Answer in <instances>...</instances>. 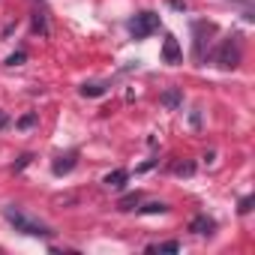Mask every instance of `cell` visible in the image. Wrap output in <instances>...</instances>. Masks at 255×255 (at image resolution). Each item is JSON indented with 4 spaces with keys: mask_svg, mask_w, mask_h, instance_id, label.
<instances>
[{
    "mask_svg": "<svg viewBox=\"0 0 255 255\" xmlns=\"http://www.w3.org/2000/svg\"><path fill=\"white\" fill-rule=\"evenodd\" d=\"M3 216H6V222H9L15 231H21V234H27V237H51V234H54L48 225H42L39 219H30V216L21 213L18 207H3Z\"/></svg>",
    "mask_w": 255,
    "mask_h": 255,
    "instance_id": "1",
    "label": "cell"
},
{
    "mask_svg": "<svg viewBox=\"0 0 255 255\" xmlns=\"http://www.w3.org/2000/svg\"><path fill=\"white\" fill-rule=\"evenodd\" d=\"M159 30V15L156 12H138L135 18H129V33L132 39H147L150 33Z\"/></svg>",
    "mask_w": 255,
    "mask_h": 255,
    "instance_id": "2",
    "label": "cell"
},
{
    "mask_svg": "<svg viewBox=\"0 0 255 255\" xmlns=\"http://www.w3.org/2000/svg\"><path fill=\"white\" fill-rule=\"evenodd\" d=\"M237 63H240V39L228 36V39H222V45L216 51V66L219 69H234Z\"/></svg>",
    "mask_w": 255,
    "mask_h": 255,
    "instance_id": "3",
    "label": "cell"
},
{
    "mask_svg": "<svg viewBox=\"0 0 255 255\" xmlns=\"http://www.w3.org/2000/svg\"><path fill=\"white\" fill-rule=\"evenodd\" d=\"M162 57H165V63H171V66H177V63L183 60V51H180V45H177L174 36H165V42H162Z\"/></svg>",
    "mask_w": 255,
    "mask_h": 255,
    "instance_id": "4",
    "label": "cell"
},
{
    "mask_svg": "<svg viewBox=\"0 0 255 255\" xmlns=\"http://www.w3.org/2000/svg\"><path fill=\"white\" fill-rule=\"evenodd\" d=\"M75 162H78V150H69L66 156H57L54 159V165H51V171L60 177V174H69L72 168H75Z\"/></svg>",
    "mask_w": 255,
    "mask_h": 255,
    "instance_id": "5",
    "label": "cell"
},
{
    "mask_svg": "<svg viewBox=\"0 0 255 255\" xmlns=\"http://www.w3.org/2000/svg\"><path fill=\"white\" fill-rule=\"evenodd\" d=\"M189 231H192V234H213V231H216V222H213L210 216L198 213V216L189 222Z\"/></svg>",
    "mask_w": 255,
    "mask_h": 255,
    "instance_id": "6",
    "label": "cell"
},
{
    "mask_svg": "<svg viewBox=\"0 0 255 255\" xmlns=\"http://www.w3.org/2000/svg\"><path fill=\"white\" fill-rule=\"evenodd\" d=\"M126 180H129V171H126V168H114L111 174H105V180H102V183H105L108 189H120Z\"/></svg>",
    "mask_w": 255,
    "mask_h": 255,
    "instance_id": "7",
    "label": "cell"
},
{
    "mask_svg": "<svg viewBox=\"0 0 255 255\" xmlns=\"http://www.w3.org/2000/svg\"><path fill=\"white\" fill-rule=\"evenodd\" d=\"M210 30V24L198 21L195 24V60H204V33Z\"/></svg>",
    "mask_w": 255,
    "mask_h": 255,
    "instance_id": "8",
    "label": "cell"
},
{
    "mask_svg": "<svg viewBox=\"0 0 255 255\" xmlns=\"http://www.w3.org/2000/svg\"><path fill=\"white\" fill-rule=\"evenodd\" d=\"M138 201H141V195H138V192H129V195H123V198L117 201V210H135Z\"/></svg>",
    "mask_w": 255,
    "mask_h": 255,
    "instance_id": "9",
    "label": "cell"
},
{
    "mask_svg": "<svg viewBox=\"0 0 255 255\" xmlns=\"http://www.w3.org/2000/svg\"><path fill=\"white\" fill-rule=\"evenodd\" d=\"M147 252L153 255V252H180V243L177 240H165V243H153V246H147Z\"/></svg>",
    "mask_w": 255,
    "mask_h": 255,
    "instance_id": "10",
    "label": "cell"
},
{
    "mask_svg": "<svg viewBox=\"0 0 255 255\" xmlns=\"http://www.w3.org/2000/svg\"><path fill=\"white\" fill-rule=\"evenodd\" d=\"M183 102V96H180V90L174 87V90H168V93H162V105H168V108H177Z\"/></svg>",
    "mask_w": 255,
    "mask_h": 255,
    "instance_id": "11",
    "label": "cell"
},
{
    "mask_svg": "<svg viewBox=\"0 0 255 255\" xmlns=\"http://www.w3.org/2000/svg\"><path fill=\"white\" fill-rule=\"evenodd\" d=\"M33 30H36V33H42V36H48V24H45V12H36V15H33Z\"/></svg>",
    "mask_w": 255,
    "mask_h": 255,
    "instance_id": "12",
    "label": "cell"
},
{
    "mask_svg": "<svg viewBox=\"0 0 255 255\" xmlns=\"http://www.w3.org/2000/svg\"><path fill=\"white\" fill-rule=\"evenodd\" d=\"M102 93H105V84H99V81H96V84H84V87H81V96H102Z\"/></svg>",
    "mask_w": 255,
    "mask_h": 255,
    "instance_id": "13",
    "label": "cell"
},
{
    "mask_svg": "<svg viewBox=\"0 0 255 255\" xmlns=\"http://www.w3.org/2000/svg\"><path fill=\"white\" fill-rule=\"evenodd\" d=\"M174 174H180V177H192V174H195V165H192V162H177V165H174Z\"/></svg>",
    "mask_w": 255,
    "mask_h": 255,
    "instance_id": "14",
    "label": "cell"
},
{
    "mask_svg": "<svg viewBox=\"0 0 255 255\" xmlns=\"http://www.w3.org/2000/svg\"><path fill=\"white\" fill-rule=\"evenodd\" d=\"M165 210H168V204H162V201H153V204L141 207V213H165Z\"/></svg>",
    "mask_w": 255,
    "mask_h": 255,
    "instance_id": "15",
    "label": "cell"
},
{
    "mask_svg": "<svg viewBox=\"0 0 255 255\" xmlns=\"http://www.w3.org/2000/svg\"><path fill=\"white\" fill-rule=\"evenodd\" d=\"M33 123H36V114H24V117L18 120V129H30Z\"/></svg>",
    "mask_w": 255,
    "mask_h": 255,
    "instance_id": "16",
    "label": "cell"
},
{
    "mask_svg": "<svg viewBox=\"0 0 255 255\" xmlns=\"http://www.w3.org/2000/svg\"><path fill=\"white\" fill-rule=\"evenodd\" d=\"M30 159H33L30 153H24V156H18V162H15V171H21V168H27V165H30Z\"/></svg>",
    "mask_w": 255,
    "mask_h": 255,
    "instance_id": "17",
    "label": "cell"
},
{
    "mask_svg": "<svg viewBox=\"0 0 255 255\" xmlns=\"http://www.w3.org/2000/svg\"><path fill=\"white\" fill-rule=\"evenodd\" d=\"M240 213H249L252 210V195H246V198H240V207H237Z\"/></svg>",
    "mask_w": 255,
    "mask_h": 255,
    "instance_id": "18",
    "label": "cell"
},
{
    "mask_svg": "<svg viewBox=\"0 0 255 255\" xmlns=\"http://www.w3.org/2000/svg\"><path fill=\"white\" fill-rule=\"evenodd\" d=\"M24 57H27V54H24V51H18V54H12L6 63H9V66H18V63H24Z\"/></svg>",
    "mask_w": 255,
    "mask_h": 255,
    "instance_id": "19",
    "label": "cell"
},
{
    "mask_svg": "<svg viewBox=\"0 0 255 255\" xmlns=\"http://www.w3.org/2000/svg\"><path fill=\"white\" fill-rule=\"evenodd\" d=\"M6 126H9V114L0 111V129H6Z\"/></svg>",
    "mask_w": 255,
    "mask_h": 255,
    "instance_id": "20",
    "label": "cell"
}]
</instances>
